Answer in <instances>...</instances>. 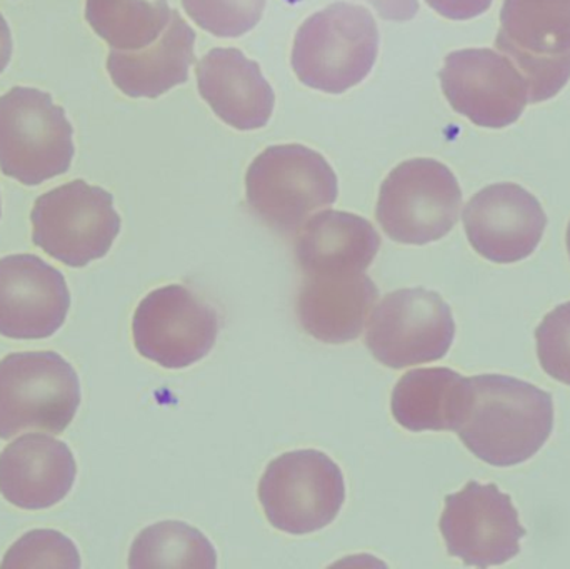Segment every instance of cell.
I'll list each match as a JSON object with an SVG mask.
<instances>
[{
	"instance_id": "6da1fadb",
	"label": "cell",
	"mask_w": 570,
	"mask_h": 569,
	"mask_svg": "<svg viewBox=\"0 0 570 569\" xmlns=\"http://www.w3.org/2000/svg\"><path fill=\"white\" fill-rule=\"evenodd\" d=\"M471 406L458 434L472 454L505 468L542 450L554 428L551 394L499 374L471 377Z\"/></svg>"
},
{
	"instance_id": "8fae6325",
	"label": "cell",
	"mask_w": 570,
	"mask_h": 569,
	"mask_svg": "<svg viewBox=\"0 0 570 569\" xmlns=\"http://www.w3.org/2000/svg\"><path fill=\"white\" fill-rule=\"evenodd\" d=\"M217 334L216 311L179 284L147 294L134 313L136 350L166 370L199 363L213 351Z\"/></svg>"
},
{
	"instance_id": "52a82bcc",
	"label": "cell",
	"mask_w": 570,
	"mask_h": 569,
	"mask_svg": "<svg viewBox=\"0 0 570 569\" xmlns=\"http://www.w3.org/2000/svg\"><path fill=\"white\" fill-rule=\"evenodd\" d=\"M30 223L33 244L70 267L102 259L120 233L112 194L82 179L42 194L33 204Z\"/></svg>"
},
{
	"instance_id": "cb8c5ba5",
	"label": "cell",
	"mask_w": 570,
	"mask_h": 569,
	"mask_svg": "<svg viewBox=\"0 0 570 569\" xmlns=\"http://www.w3.org/2000/svg\"><path fill=\"white\" fill-rule=\"evenodd\" d=\"M187 16L217 37H240L263 19L266 0H183Z\"/></svg>"
},
{
	"instance_id": "4fadbf2b",
	"label": "cell",
	"mask_w": 570,
	"mask_h": 569,
	"mask_svg": "<svg viewBox=\"0 0 570 569\" xmlns=\"http://www.w3.org/2000/svg\"><path fill=\"white\" fill-rule=\"evenodd\" d=\"M441 533L448 553L475 568L498 567L518 557L525 530L509 494L495 484H465L445 498Z\"/></svg>"
},
{
	"instance_id": "e0dca14e",
	"label": "cell",
	"mask_w": 570,
	"mask_h": 569,
	"mask_svg": "<svg viewBox=\"0 0 570 569\" xmlns=\"http://www.w3.org/2000/svg\"><path fill=\"white\" fill-rule=\"evenodd\" d=\"M197 87L219 119L239 130H256L273 116V87L264 79L259 63L239 49L219 47L197 62Z\"/></svg>"
},
{
	"instance_id": "30bf717a",
	"label": "cell",
	"mask_w": 570,
	"mask_h": 569,
	"mask_svg": "<svg viewBox=\"0 0 570 569\" xmlns=\"http://www.w3.org/2000/svg\"><path fill=\"white\" fill-rule=\"evenodd\" d=\"M454 336L449 304L434 291L412 287L387 294L379 303L365 343L379 363L404 370L442 360Z\"/></svg>"
},
{
	"instance_id": "ffe728a7",
	"label": "cell",
	"mask_w": 570,
	"mask_h": 569,
	"mask_svg": "<svg viewBox=\"0 0 570 569\" xmlns=\"http://www.w3.org/2000/svg\"><path fill=\"white\" fill-rule=\"evenodd\" d=\"M196 32L173 10L163 36L140 50H110L107 70L117 89L126 96L156 99L174 87L187 82L196 62Z\"/></svg>"
},
{
	"instance_id": "277c9868",
	"label": "cell",
	"mask_w": 570,
	"mask_h": 569,
	"mask_svg": "<svg viewBox=\"0 0 570 569\" xmlns=\"http://www.w3.org/2000/svg\"><path fill=\"white\" fill-rule=\"evenodd\" d=\"M250 209L273 229L294 233L315 210L337 200V176L324 156L301 146L267 147L246 176Z\"/></svg>"
},
{
	"instance_id": "5b68a950",
	"label": "cell",
	"mask_w": 570,
	"mask_h": 569,
	"mask_svg": "<svg viewBox=\"0 0 570 569\" xmlns=\"http://www.w3.org/2000/svg\"><path fill=\"white\" fill-rule=\"evenodd\" d=\"M79 404V376L60 354L29 351L0 361V440L23 431L62 434Z\"/></svg>"
},
{
	"instance_id": "d6986e66",
	"label": "cell",
	"mask_w": 570,
	"mask_h": 569,
	"mask_svg": "<svg viewBox=\"0 0 570 569\" xmlns=\"http://www.w3.org/2000/svg\"><path fill=\"white\" fill-rule=\"evenodd\" d=\"M381 249L371 223L344 210H322L295 237V261L305 276L364 273Z\"/></svg>"
},
{
	"instance_id": "83f0119b",
	"label": "cell",
	"mask_w": 570,
	"mask_h": 569,
	"mask_svg": "<svg viewBox=\"0 0 570 569\" xmlns=\"http://www.w3.org/2000/svg\"><path fill=\"white\" fill-rule=\"evenodd\" d=\"M371 3L379 16L385 20H395V22H405L414 19L419 12L417 0H365Z\"/></svg>"
},
{
	"instance_id": "4316f807",
	"label": "cell",
	"mask_w": 570,
	"mask_h": 569,
	"mask_svg": "<svg viewBox=\"0 0 570 569\" xmlns=\"http://www.w3.org/2000/svg\"><path fill=\"white\" fill-rule=\"evenodd\" d=\"M439 16L451 20H469L491 9L492 0H425Z\"/></svg>"
},
{
	"instance_id": "7c38bea8",
	"label": "cell",
	"mask_w": 570,
	"mask_h": 569,
	"mask_svg": "<svg viewBox=\"0 0 570 569\" xmlns=\"http://www.w3.org/2000/svg\"><path fill=\"white\" fill-rule=\"evenodd\" d=\"M439 79L452 109L479 127L511 126L529 104L528 80L499 50H455L445 57Z\"/></svg>"
},
{
	"instance_id": "4dcf8cb0",
	"label": "cell",
	"mask_w": 570,
	"mask_h": 569,
	"mask_svg": "<svg viewBox=\"0 0 570 569\" xmlns=\"http://www.w3.org/2000/svg\"><path fill=\"white\" fill-rule=\"evenodd\" d=\"M0 216H2V207H0Z\"/></svg>"
},
{
	"instance_id": "5bb4252c",
	"label": "cell",
	"mask_w": 570,
	"mask_h": 569,
	"mask_svg": "<svg viewBox=\"0 0 570 569\" xmlns=\"http://www.w3.org/2000/svg\"><path fill=\"white\" fill-rule=\"evenodd\" d=\"M462 220L475 253L495 264L519 263L531 256L548 226L538 197L514 183L479 190L465 206Z\"/></svg>"
},
{
	"instance_id": "9a60e30c",
	"label": "cell",
	"mask_w": 570,
	"mask_h": 569,
	"mask_svg": "<svg viewBox=\"0 0 570 569\" xmlns=\"http://www.w3.org/2000/svg\"><path fill=\"white\" fill-rule=\"evenodd\" d=\"M70 293L60 271L32 254L0 259V334L46 340L62 327Z\"/></svg>"
},
{
	"instance_id": "9c48e42d",
	"label": "cell",
	"mask_w": 570,
	"mask_h": 569,
	"mask_svg": "<svg viewBox=\"0 0 570 569\" xmlns=\"http://www.w3.org/2000/svg\"><path fill=\"white\" fill-rule=\"evenodd\" d=\"M267 520L287 534L324 530L345 503L344 474L322 451H292L267 467L259 483Z\"/></svg>"
},
{
	"instance_id": "7a4b0ae2",
	"label": "cell",
	"mask_w": 570,
	"mask_h": 569,
	"mask_svg": "<svg viewBox=\"0 0 570 569\" xmlns=\"http://www.w3.org/2000/svg\"><path fill=\"white\" fill-rule=\"evenodd\" d=\"M377 52L379 30L371 10L337 2L298 27L292 69L311 89L342 94L368 76Z\"/></svg>"
},
{
	"instance_id": "d4e9b609",
	"label": "cell",
	"mask_w": 570,
	"mask_h": 569,
	"mask_svg": "<svg viewBox=\"0 0 570 569\" xmlns=\"http://www.w3.org/2000/svg\"><path fill=\"white\" fill-rule=\"evenodd\" d=\"M0 568H80V557L59 531L37 530L12 545Z\"/></svg>"
},
{
	"instance_id": "ba28073f",
	"label": "cell",
	"mask_w": 570,
	"mask_h": 569,
	"mask_svg": "<svg viewBox=\"0 0 570 569\" xmlns=\"http://www.w3.org/2000/svg\"><path fill=\"white\" fill-rule=\"evenodd\" d=\"M495 49L528 80L529 102L558 96L570 79V0H504Z\"/></svg>"
},
{
	"instance_id": "7402d4cb",
	"label": "cell",
	"mask_w": 570,
	"mask_h": 569,
	"mask_svg": "<svg viewBox=\"0 0 570 569\" xmlns=\"http://www.w3.org/2000/svg\"><path fill=\"white\" fill-rule=\"evenodd\" d=\"M167 0H86L94 32L116 50H140L156 42L169 26Z\"/></svg>"
},
{
	"instance_id": "ac0fdd59",
	"label": "cell",
	"mask_w": 570,
	"mask_h": 569,
	"mask_svg": "<svg viewBox=\"0 0 570 569\" xmlns=\"http://www.w3.org/2000/svg\"><path fill=\"white\" fill-rule=\"evenodd\" d=\"M374 281L364 273L305 276L297 316L305 333L327 344L357 340L377 303Z\"/></svg>"
},
{
	"instance_id": "3957f363",
	"label": "cell",
	"mask_w": 570,
	"mask_h": 569,
	"mask_svg": "<svg viewBox=\"0 0 570 569\" xmlns=\"http://www.w3.org/2000/svg\"><path fill=\"white\" fill-rule=\"evenodd\" d=\"M73 129L50 94L13 87L0 97V169L23 186H39L70 169Z\"/></svg>"
},
{
	"instance_id": "603a6c76",
	"label": "cell",
	"mask_w": 570,
	"mask_h": 569,
	"mask_svg": "<svg viewBox=\"0 0 570 569\" xmlns=\"http://www.w3.org/2000/svg\"><path fill=\"white\" fill-rule=\"evenodd\" d=\"M130 568L217 567L216 548L197 528L180 521H163L146 528L130 548Z\"/></svg>"
},
{
	"instance_id": "484cf974",
	"label": "cell",
	"mask_w": 570,
	"mask_h": 569,
	"mask_svg": "<svg viewBox=\"0 0 570 569\" xmlns=\"http://www.w3.org/2000/svg\"><path fill=\"white\" fill-rule=\"evenodd\" d=\"M535 341L546 374L570 386V301L544 317L535 331Z\"/></svg>"
},
{
	"instance_id": "f1b7e54d",
	"label": "cell",
	"mask_w": 570,
	"mask_h": 569,
	"mask_svg": "<svg viewBox=\"0 0 570 569\" xmlns=\"http://www.w3.org/2000/svg\"><path fill=\"white\" fill-rule=\"evenodd\" d=\"M12 49V33H10L9 26L0 13V73L9 66Z\"/></svg>"
},
{
	"instance_id": "8992f818",
	"label": "cell",
	"mask_w": 570,
	"mask_h": 569,
	"mask_svg": "<svg viewBox=\"0 0 570 569\" xmlns=\"http://www.w3.org/2000/svg\"><path fill=\"white\" fill-rule=\"evenodd\" d=\"M462 190L445 164L429 157L399 164L381 186L375 217L395 243L424 246L458 224Z\"/></svg>"
},
{
	"instance_id": "44dd1931",
	"label": "cell",
	"mask_w": 570,
	"mask_h": 569,
	"mask_svg": "<svg viewBox=\"0 0 570 569\" xmlns=\"http://www.w3.org/2000/svg\"><path fill=\"white\" fill-rule=\"evenodd\" d=\"M471 377L449 367H422L404 374L392 393V416L405 430L455 431L471 406Z\"/></svg>"
},
{
	"instance_id": "f546056e",
	"label": "cell",
	"mask_w": 570,
	"mask_h": 569,
	"mask_svg": "<svg viewBox=\"0 0 570 569\" xmlns=\"http://www.w3.org/2000/svg\"><path fill=\"white\" fill-rule=\"evenodd\" d=\"M566 241H568V253H569V256H570V223H569L568 236H566Z\"/></svg>"
},
{
	"instance_id": "2e32d148",
	"label": "cell",
	"mask_w": 570,
	"mask_h": 569,
	"mask_svg": "<svg viewBox=\"0 0 570 569\" xmlns=\"http://www.w3.org/2000/svg\"><path fill=\"white\" fill-rule=\"evenodd\" d=\"M77 464L62 441L26 434L0 453V494L20 510L56 507L72 490Z\"/></svg>"
}]
</instances>
